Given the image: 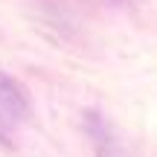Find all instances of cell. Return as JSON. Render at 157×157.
I'll return each mask as SVG.
<instances>
[{"label": "cell", "mask_w": 157, "mask_h": 157, "mask_svg": "<svg viewBox=\"0 0 157 157\" xmlns=\"http://www.w3.org/2000/svg\"><path fill=\"white\" fill-rule=\"evenodd\" d=\"M29 93L21 82H15L12 76L0 73V140L9 143L12 131H17L29 119Z\"/></svg>", "instance_id": "6da1fadb"}, {"label": "cell", "mask_w": 157, "mask_h": 157, "mask_svg": "<svg viewBox=\"0 0 157 157\" xmlns=\"http://www.w3.org/2000/svg\"><path fill=\"white\" fill-rule=\"evenodd\" d=\"M99 157H105V154H99Z\"/></svg>", "instance_id": "7a4b0ae2"}]
</instances>
